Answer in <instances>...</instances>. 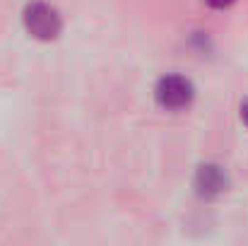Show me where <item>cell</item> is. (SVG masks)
Listing matches in <instances>:
<instances>
[{
    "label": "cell",
    "mask_w": 248,
    "mask_h": 246,
    "mask_svg": "<svg viewBox=\"0 0 248 246\" xmlns=\"http://www.w3.org/2000/svg\"><path fill=\"white\" fill-rule=\"evenodd\" d=\"M193 97H195V87L183 75H164L155 87V99L166 111L188 109Z\"/></svg>",
    "instance_id": "obj_1"
},
{
    "label": "cell",
    "mask_w": 248,
    "mask_h": 246,
    "mask_svg": "<svg viewBox=\"0 0 248 246\" xmlns=\"http://www.w3.org/2000/svg\"><path fill=\"white\" fill-rule=\"evenodd\" d=\"M24 27L31 36L41 39V41H51L61 34V15L56 7H51L48 2H31L24 10Z\"/></svg>",
    "instance_id": "obj_2"
},
{
    "label": "cell",
    "mask_w": 248,
    "mask_h": 246,
    "mask_svg": "<svg viewBox=\"0 0 248 246\" xmlns=\"http://www.w3.org/2000/svg\"><path fill=\"white\" fill-rule=\"evenodd\" d=\"M229 176L219 164H202L195 174V191L202 198H217L227 191Z\"/></svg>",
    "instance_id": "obj_3"
},
{
    "label": "cell",
    "mask_w": 248,
    "mask_h": 246,
    "mask_svg": "<svg viewBox=\"0 0 248 246\" xmlns=\"http://www.w3.org/2000/svg\"><path fill=\"white\" fill-rule=\"evenodd\" d=\"M210 7H217V10H222V7H229L232 2H236V0H205Z\"/></svg>",
    "instance_id": "obj_4"
},
{
    "label": "cell",
    "mask_w": 248,
    "mask_h": 246,
    "mask_svg": "<svg viewBox=\"0 0 248 246\" xmlns=\"http://www.w3.org/2000/svg\"><path fill=\"white\" fill-rule=\"evenodd\" d=\"M241 121H244V123L248 126V99L244 101V104H241Z\"/></svg>",
    "instance_id": "obj_5"
}]
</instances>
